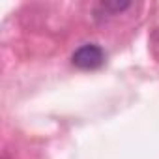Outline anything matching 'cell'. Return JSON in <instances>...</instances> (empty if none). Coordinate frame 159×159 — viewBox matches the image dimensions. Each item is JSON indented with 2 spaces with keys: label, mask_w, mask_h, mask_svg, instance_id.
Segmentation results:
<instances>
[{
  "label": "cell",
  "mask_w": 159,
  "mask_h": 159,
  "mask_svg": "<svg viewBox=\"0 0 159 159\" xmlns=\"http://www.w3.org/2000/svg\"><path fill=\"white\" fill-rule=\"evenodd\" d=\"M71 62L79 69H98L105 62V52H103V49L99 45H94V43L83 45L73 52Z\"/></svg>",
  "instance_id": "cell-1"
}]
</instances>
